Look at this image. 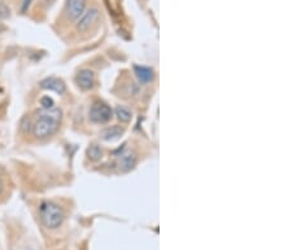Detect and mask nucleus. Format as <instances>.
I'll return each mask as SVG.
<instances>
[{"label": "nucleus", "mask_w": 285, "mask_h": 250, "mask_svg": "<svg viewBox=\"0 0 285 250\" xmlns=\"http://www.w3.org/2000/svg\"><path fill=\"white\" fill-rule=\"evenodd\" d=\"M62 112L60 109L51 107V109H43L37 112V119L33 124V136L36 138L44 139L54 136L60 127Z\"/></svg>", "instance_id": "1"}, {"label": "nucleus", "mask_w": 285, "mask_h": 250, "mask_svg": "<svg viewBox=\"0 0 285 250\" xmlns=\"http://www.w3.org/2000/svg\"><path fill=\"white\" fill-rule=\"evenodd\" d=\"M39 217L47 229H57L64 222V211L59 205L54 202L44 201L39 206Z\"/></svg>", "instance_id": "2"}, {"label": "nucleus", "mask_w": 285, "mask_h": 250, "mask_svg": "<svg viewBox=\"0 0 285 250\" xmlns=\"http://www.w3.org/2000/svg\"><path fill=\"white\" fill-rule=\"evenodd\" d=\"M113 116L111 107L103 102H95L90 109V120L97 124H106Z\"/></svg>", "instance_id": "3"}, {"label": "nucleus", "mask_w": 285, "mask_h": 250, "mask_svg": "<svg viewBox=\"0 0 285 250\" xmlns=\"http://www.w3.org/2000/svg\"><path fill=\"white\" fill-rule=\"evenodd\" d=\"M86 2L85 0H66V14L71 21H77L84 14Z\"/></svg>", "instance_id": "4"}, {"label": "nucleus", "mask_w": 285, "mask_h": 250, "mask_svg": "<svg viewBox=\"0 0 285 250\" xmlns=\"http://www.w3.org/2000/svg\"><path fill=\"white\" fill-rule=\"evenodd\" d=\"M98 18H99L98 9H90V11H87L86 13H84L79 19H77V26H76L77 29H79L80 32H86Z\"/></svg>", "instance_id": "5"}, {"label": "nucleus", "mask_w": 285, "mask_h": 250, "mask_svg": "<svg viewBox=\"0 0 285 250\" xmlns=\"http://www.w3.org/2000/svg\"><path fill=\"white\" fill-rule=\"evenodd\" d=\"M41 87L44 90H50V91H54L56 94L62 95L66 91V85L64 84V81L57 77H47L43 81L41 82Z\"/></svg>", "instance_id": "6"}, {"label": "nucleus", "mask_w": 285, "mask_h": 250, "mask_svg": "<svg viewBox=\"0 0 285 250\" xmlns=\"http://www.w3.org/2000/svg\"><path fill=\"white\" fill-rule=\"evenodd\" d=\"M76 84L82 90L92 89L95 84L94 72L90 71V70H81L76 76Z\"/></svg>", "instance_id": "7"}, {"label": "nucleus", "mask_w": 285, "mask_h": 250, "mask_svg": "<svg viewBox=\"0 0 285 250\" xmlns=\"http://www.w3.org/2000/svg\"><path fill=\"white\" fill-rule=\"evenodd\" d=\"M118 164L122 171H131L134 167V164H136V156L133 153H131V152H124V153H122L119 156Z\"/></svg>", "instance_id": "8"}, {"label": "nucleus", "mask_w": 285, "mask_h": 250, "mask_svg": "<svg viewBox=\"0 0 285 250\" xmlns=\"http://www.w3.org/2000/svg\"><path fill=\"white\" fill-rule=\"evenodd\" d=\"M124 131L121 128V127H117V125H114V127H111V128H107L106 131L102 133V137H103L104 141L107 142H114L117 141V139L121 138L122 136H123Z\"/></svg>", "instance_id": "9"}, {"label": "nucleus", "mask_w": 285, "mask_h": 250, "mask_svg": "<svg viewBox=\"0 0 285 250\" xmlns=\"http://www.w3.org/2000/svg\"><path fill=\"white\" fill-rule=\"evenodd\" d=\"M134 71H136V75L139 81L144 82V84L152 81V79H154V71L151 69H149V67L136 66L134 67Z\"/></svg>", "instance_id": "10"}, {"label": "nucleus", "mask_w": 285, "mask_h": 250, "mask_svg": "<svg viewBox=\"0 0 285 250\" xmlns=\"http://www.w3.org/2000/svg\"><path fill=\"white\" fill-rule=\"evenodd\" d=\"M116 116L121 122H129L132 119V112L124 106L116 107Z\"/></svg>", "instance_id": "11"}, {"label": "nucleus", "mask_w": 285, "mask_h": 250, "mask_svg": "<svg viewBox=\"0 0 285 250\" xmlns=\"http://www.w3.org/2000/svg\"><path fill=\"white\" fill-rule=\"evenodd\" d=\"M87 157L91 159L92 162H97L103 157V151L99 146H91L89 149H87Z\"/></svg>", "instance_id": "12"}, {"label": "nucleus", "mask_w": 285, "mask_h": 250, "mask_svg": "<svg viewBox=\"0 0 285 250\" xmlns=\"http://www.w3.org/2000/svg\"><path fill=\"white\" fill-rule=\"evenodd\" d=\"M11 16V9L8 8L6 3H0V18L7 19Z\"/></svg>", "instance_id": "13"}, {"label": "nucleus", "mask_w": 285, "mask_h": 250, "mask_svg": "<svg viewBox=\"0 0 285 250\" xmlns=\"http://www.w3.org/2000/svg\"><path fill=\"white\" fill-rule=\"evenodd\" d=\"M39 102H41V105L43 109H51V107H54V105H55L54 100H52L50 96H43Z\"/></svg>", "instance_id": "14"}, {"label": "nucleus", "mask_w": 285, "mask_h": 250, "mask_svg": "<svg viewBox=\"0 0 285 250\" xmlns=\"http://www.w3.org/2000/svg\"><path fill=\"white\" fill-rule=\"evenodd\" d=\"M3 189H4V182H3V178L0 177V195H2V192H3Z\"/></svg>", "instance_id": "15"}, {"label": "nucleus", "mask_w": 285, "mask_h": 250, "mask_svg": "<svg viewBox=\"0 0 285 250\" xmlns=\"http://www.w3.org/2000/svg\"><path fill=\"white\" fill-rule=\"evenodd\" d=\"M6 27H4V24L0 23V33H3V32H6Z\"/></svg>", "instance_id": "16"}]
</instances>
